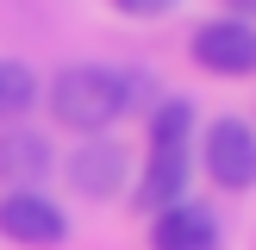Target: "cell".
Segmentation results:
<instances>
[{
    "mask_svg": "<svg viewBox=\"0 0 256 250\" xmlns=\"http://www.w3.org/2000/svg\"><path fill=\"white\" fill-rule=\"evenodd\" d=\"M132 94H138V75L75 62V69H62L56 88H50V112H56L69 132H106L112 119H125Z\"/></svg>",
    "mask_w": 256,
    "mask_h": 250,
    "instance_id": "obj_1",
    "label": "cell"
},
{
    "mask_svg": "<svg viewBox=\"0 0 256 250\" xmlns=\"http://www.w3.org/2000/svg\"><path fill=\"white\" fill-rule=\"evenodd\" d=\"M200 162L219 188H250L256 182V132L244 119H219L206 125V144H200Z\"/></svg>",
    "mask_w": 256,
    "mask_h": 250,
    "instance_id": "obj_2",
    "label": "cell"
},
{
    "mask_svg": "<svg viewBox=\"0 0 256 250\" xmlns=\"http://www.w3.org/2000/svg\"><path fill=\"white\" fill-rule=\"evenodd\" d=\"M194 62L212 75H250L256 69V25L250 19H206L194 32Z\"/></svg>",
    "mask_w": 256,
    "mask_h": 250,
    "instance_id": "obj_3",
    "label": "cell"
},
{
    "mask_svg": "<svg viewBox=\"0 0 256 250\" xmlns=\"http://www.w3.org/2000/svg\"><path fill=\"white\" fill-rule=\"evenodd\" d=\"M0 232H6L12 244L50 250V244L62 238V212L50 206V200L38 194V188H32V194H6V200H0Z\"/></svg>",
    "mask_w": 256,
    "mask_h": 250,
    "instance_id": "obj_4",
    "label": "cell"
},
{
    "mask_svg": "<svg viewBox=\"0 0 256 250\" xmlns=\"http://www.w3.org/2000/svg\"><path fill=\"white\" fill-rule=\"evenodd\" d=\"M50 175V144L44 132H0V182H6V194H32V182H44Z\"/></svg>",
    "mask_w": 256,
    "mask_h": 250,
    "instance_id": "obj_5",
    "label": "cell"
},
{
    "mask_svg": "<svg viewBox=\"0 0 256 250\" xmlns=\"http://www.w3.org/2000/svg\"><path fill=\"white\" fill-rule=\"evenodd\" d=\"M69 182H75V194H88V200H112L119 194V182H125V150L119 144H82L69 156Z\"/></svg>",
    "mask_w": 256,
    "mask_h": 250,
    "instance_id": "obj_6",
    "label": "cell"
},
{
    "mask_svg": "<svg viewBox=\"0 0 256 250\" xmlns=\"http://www.w3.org/2000/svg\"><path fill=\"white\" fill-rule=\"evenodd\" d=\"M150 244L156 250H219V225H212L206 206H169L156 212V232H150Z\"/></svg>",
    "mask_w": 256,
    "mask_h": 250,
    "instance_id": "obj_7",
    "label": "cell"
},
{
    "mask_svg": "<svg viewBox=\"0 0 256 250\" xmlns=\"http://www.w3.org/2000/svg\"><path fill=\"white\" fill-rule=\"evenodd\" d=\"M182 188H188V150H150L138 206L144 212H169V206H182Z\"/></svg>",
    "mask_w": 256,
    "mask_h": 250,
    "instance_id": "obj_8",
    "label": "cell"
},
{
    "mask_svg": "<svg viewBox=\"0 0 256 250\" xmlns=\"http://www.w3.org/2000/svg\"><path fill=\"white\" fill-rule=\"evenodd\" d=\"M188 138H194V106L175 94V100H162L156 119H150V150H188Z\"/></svg>",
    "mask_w": 256,
    "mask_h": 250,
    "instance_id": "obj_9",
    "label": "cell"
},
{
    "mask_svg": "<svg viewBox=\"0 0 256 250\" xmlns=\"http://www.w3.org/2000/svg\"><path fill=\"white\" fill-rule=\"evenodd\" d=\"M32 100H38V75L25 69V62L0 56V119H19Z\"/></svg>",
    "mask_w": 256,
    "mask_h": 250,
    "instance_id": "obj_10",
    "label": "cell"
},
{
    "mask_svg": "<svg viewBox=\"0 0 256 250\" xmlns=\"http://www.w3.org/2000/svg\"><path fill=\"white\" fill-rule=\"evenodd\" d=\"M119 12H138V19H150V12H169L175 0H112Z\"/></svg>",
    "mask_w": 256,
    "mask_h": 250,
    "instance_id": "obj_11",
    "label": "cell"
},
{
    "mask_svg": "<svg viewBox=\"0 0 256 250\" xmlns=\"http://www.w3.org/2000/svg\"><path fill=\"white\" fill-rule=\"evenodd\" d=\"M232 6H238V12H256V0H232Z\"/></svg>",
    "mask_w": 256,
    "mask_h": 250,
    "instance_id": "obj_12",
    "label": "cell"
}]
</instances>
